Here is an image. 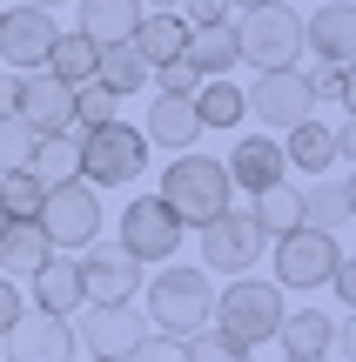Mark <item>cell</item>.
Returning <instances> with one entry per match:
<instances>
[{"label":"cell","instance_id":"obj_14","mask_svg":"<svg viewBox=\"0 0 356 362\" xmlns=\"http://www.w3.org/2000/svg\"><path fill=\"white\" fill-rule=\"evenodd\" d=\"M67 329H74V349L121 362L134 342L148 336V315H134L128 302H121V309H81V322H67Z\"/></svg>","mask_w":356,"mask_h":362},{"label":"cell","instance_id":"obj_11","mask_svg":"<svg viewBox=\"0 0 356 362\" xmlns=\"http://www.w3.org/2000/svg\"><path fill=\"white\" fill-rule=\"evenodd\" d=\"M13 121H21L34 141H54V134L74 128V88L40 67V74H13Z\"/></svg>","mask_w":356,"mask_h":362},{"label":"cell","instance_id":"obj_33","mask_svg":"<svg viewBox=\"0 0 356 362\" xmlns=\"http://www.w3.org/2000/svg\"><path fill=\"white\" fill-rule=\"evenodd\" d=\"M34 148H40V141H34L13 115L0 121V175H7V168H27V161H34Z\"/></svg>","mask_w":356,"mask_h":362},{"label":"cell","instance_id":"obj_13","mask_svg":"<svg viewBox=\"0 0 356 362\" xmlns=\"http://www.w3.org/2000/svg\"><path fill=\"white\" fill-rule=\"evenodd\" d=\"M81 296H88V309H121V302L142 296L148 269H134L121 248H81Z\"/></svg>","mask_w":356,"mask_h":362},{"label":"cell","instance_id":"obj_38","mask_svg":"<svg viewBox=\"0 0 356 362\" xmlns=\"http://www.w3.org/2000/svg\"><path fill=\"white\" fill-rule=\"evenodd\" d=\"M121 362H188V356H182V342H168V336H155V329H148V336L134 342Z\"/></svg>","mask_w":356,"mask_h":362},{"label":"cell","instance_id":"obj_19","mask_svg":"<svg viewBox=\"0 0 356 362\" xmlns=\"http://www.w3.org/2000/svg\"><path fill=\"white\" fill-rule=\"evenodd\" d=\"M142 141L168 148V155H188V148L202 141L195 101H188V94H155V101H148V121H142Z\"/></svg>","mask_w":356,"mask_h":362},{"label":"cell","instance_id":"obj_10","mask_svg":"<svg viewBox=\"0 0 356 362\" xmlns=\"http://www.w3.org/2000/svg\"><path fill=\"white\" fill-rule=\"evenodd\" d=\"M54 40H61V21H54L47 7H0V67H13V74H40L54 54Z\"/></svg>","mask_w":356,"mask_h":362},{"label":"cell","instance_id":"obj_7","mask_svg":"<svg viewBox=\"0 0 356 362\" xmlns=\"http://www.w3.org/2000/svg\"><path fill=\"white\" fill-rule=\"evenodd\" d=\"M142 168H148V141H142V128H128V121H108V128L81 134V181H88L94 194H101V188H128Z\"/></svg>","mask_w":356,"mask_h":362},{"label":"cell","instance_id":"obj_20","mask_svg":"<svg viewBox=\"0 0 356 362\" xmlns=\"http://www.w3.org/2000/svg\"><path fill=\"white\" fill-rule=\"evenodd\" d=\"M222 175H229V188H249V194H269V188H276V181H282V148L269 141V134H242V141L229 148Z\"/></svg>","mask_w":356,"mask_h":362},{"label":"cell","instance_id":"obj_42","mask_svg":"<svg viewBox=\"0 0 356 362\" xmlns=\"http://www.w3.org/2000/svg\"><path fill=\"white\" fill-rule=\"evenodd\" d=\"M229 7H242V13H249V7H269V0H229Z\"/></svg>","mask_w":356,"mask_h":362},{"label":"cell","instance_id":"obj_12","mask_svg":"<svg viewBox=\"0 0 356 362\" xmlns=\"http://www.w3.org/2000/svg\"><path fill=\"white\" fill-rule=\"evenodd\" d=\"M336 255H343V242H330V235H316V228L276 235V288H323L330 269H336Z\"/></svg>","mask_w":356,"mask_h":362},{"label":"cell","instance_id":"obj_16","mask_svg":"<svg viewBox=\"0 0 356 362\" xmlns=\"http://www.w3.org/2000/svg\"><path fill=\"white\" fill-rule=\"evenodd\" d=\"M7 362H74V329L61 322V315H40V309H27L21 322L7 329Z\"/></svg>","mask_w":356,"mask_h":362},{"label":"cell","instance_id":"obj_29","mask_svg":"<svg viewBox=\"0 0 356 362\" xmlns=\"http://www.w3.org/2000/svg\"><path fill=\"white\" fill-rule=\"evenodd\" d=\"M188 101H195L202 134H209V128H236V121H242V88H236V81H202Z\"/></svg>","mask_w":356,"mask_h":362},{"label":"cell","instance_id":"obj_41","mask_svg":"<svg viewBox=\"0 0 356 362\" xmlns=\"http://www.w3.org/2000/svg\"><path fill=\"white\" fill-rule=\"evenodd\" d=\"M182 0H142V13H175Z\"/></svg>","mask_w":356,"mask_h":362},{"label":"cell","instance_id":"obj_45","mask_svg":"<svg viewBox=\"0 0 356 362\" xmlns=\"http://www.w3.org/2000/svg\"><path fill=\"white\" fill-rule=\"evenodd\" d=\"M88 362H108V356H88Z\"/></svg>","mask_w":356,"mask_h":362},{"label":"cell","instance_id":"obj_24","mask_svg":"<svg viewBox=\"0 0 356 362\" xmlns=\"http://www.w3.org/2000/svg\"><path fill=\"white\" fill-rule=\"evenodd\" d=\"M134 54H142L148 67H161V61H182L188 54V27L175 21V13H142V27H134V40H128Z\"/></svg>","mask_w":356,"mask_h":362},{"label":"cell","instance_id":"obj_36","mask_svg":"<svg viewBox=\"0 0 356 362\" xmlns=\"http://www.w3.org/2000/svg\"><path fill=\"white\" fill-rule=\"evenodd\" d=\"M309 94H316V101H330L336 115H350V67H323V74L309 81Z\"/></svg>","mask_w":356,"mask_h":362},{"label":"cell","instance_id":"obj_43","mask_svg":"<svg viewBox=\"0 0 356 362\" xmlns=\"http://www.w3.org/2000/svg\"><path fill=\"white\" fill-rule=\"evenodd\" d=\"M27 7H47V13H54V7H61V0H27Z\"/></svg>","mask_w":356,"mask_h":362},{"label":"cell","instance_id":"obj_47","mask_svg":"<svg viewBox=\"0 0 356 362\" xmlns=\"http://www.w3.org/2000/svg\"><path fill=\"white\" fill-rule=\"evenodd\" d=\"M0 74H7V67H0Z\"/></svg>","mask_w":356,"mask_h":362},{"label":"cell","instance_id":"obj_27","mask_svg":"<svg viewBox=\"0 0 356 362\" xmlns=\"http://www.w3.org/2000/svg\"><path fill=\"white\" fill-rule=\"evenodd\" d=\"M47 235H40V221H7V235H0V262H7V282L13 275H34L40 262H47Z\"/></svg>","mask_w":356,"mask_h":362},{"label":"cell","instance_id":"obj_15","mask_svg":"<svg viewBox=\"0 0 356 362\" xmlns=\"http://www.w3.org/2000/svg\"><path fill=\"white\" fill-rule=\"evenodd\" d=\"M303 47L323 67H350V54H356V0H316V13H303Z\"/></svg>","mask_w":356,"mask_h":362},{"label":"cell","instance_id":"obj_17","mask_svg":"<svg viewBox=\"0 0 356 362\" xmlns=\"http://www.w3.org/2000/svg\"><path fill=\"white\" fill-rule=\"evenodd\" d=\"M350 221H356V181H350V168L316 175V188L303 194V228H316V235H330V242H343Z\"/></svg>","mask_w":356,"mask_h":362},{"label":"cell","instance_id":"obj_5","mask_svg":"<svg viewBox=\"0 0 356 362\" xmlns=\"http://www.w3.org/2000/svg\"><path fill=\"white\" fill-rule=\"evenodd\" d=\"M202 235V269L209 275H249L255 262L269 255V235H263V221H255V208H222V215L209 221V228H195Z\"/></svg>","mask_w":356,"mask_h":362},{"label":"cell","instance_id":"obj_4","mask_svg":"<svg viewBox=\"0 0 356 362\" xmlns=\"http://www.w3.org/2000/svg\"><path fill=\"white\" fill-rule=\"evenodd\" d=\"M229 27H236V54H242V61H255L263 74L296 67V54H303V13H296L289 0L249 7V13H236Z\"/></svg>","mask_w":356,"mask_h":362},{"label":"cell","instance_id":"obj_28","mask_svg":"<svg viewBox=\"0 0 356 362\" xmlns=\"http://www.w3.org/2000/svg\"><path fill=\"white\" fill-rule=\"evenodd\" d=\"M27 175H34L40 188L81 181V141H74V134H54V141H40V148H34V161H27Z\"/></svg>","mask_w":356,"mask_h":362},{"label":"cell","instance_id":"obj_6","mask_svg":"<svg viewBox=\"0 0 356 362\" xmlns=\"http://www.w3.org/2000/svg\"><path fill=\"white\" fill-rule=\"evenodd\" d=\"M34 221H40L54 255H81V248H94V235H101V194H94L88 181H61V188H47V202H40Z\"/></svg>","mask_w":356,"mask_h":362},{"label":"cell","instance_id":"obj_46","mask_svg":"<svg viewBox=\"0 0 356 362\" xmlns=\"http://www.w3.org/2000/svg\"><path fill=\"white\" fill-rule=\"evenodd\" d=\"M316 362H330V356H316Z\"/></svg>","mask_w":356,"mask_h":362},{"label":"cell","instance_id":"obj_30","mask_svg":"<svg viewBox=\"0 0 356 362\" xmlns=\"http://www.w3.org/2000/svg\"><path fill=\"white\" fill-rule=\"evenodd\" d=\"M94 54H101V47H88L81 34H61L54 54H47V74L61 81V88H88V81H94Z\"/></svg>","mask_w":356,"mask_h":362},{"label":"cell","instance_id":"obj_39","mask_svg":"<svg viewBox=\"0 0 356 362\" xmlns=\"http://www.w3.org/2000/svg\"><path fill=\"white\" fill-rule=\"evenodd\" d=\"M27 315V296H21V282H7V275H0V336H7L13 322H21Z\"/></svg>","mask_w":356,"mask_h":362},{"label":"cell","instance_id":"obj_3","mask_svg":"<svg viewBox=\"0 0 356 362\" xmlns=\"http://www.w3.org/2000/svg\"><path fill=\"white\" fill-rule=\"evenodd\" d=\"M276 322H282V288L263 282V275H236V282L215 296V336L236 342L242 356L276 342Z\"/></svg>","mask_w":356,"mask_h":362},{"label":"cell","instance_id":"obj_44","mask_svg":"<svg viewBox=\"0 0 356 362\" xmlns=\"http://www.w3.org/2000/svg\"><path fill=\"white\" fill-rule=\"evenodd\" d=\"M0 235H7V215H0Z\"/></svg>","mask_w":356,"mask_h":362},{"label":"cell","instance_id":"obj_31","mask_svg":"<svg viewBox=\"0 0 356 362\" xmlns=\"http://www.w3.org/2000/svg\"><path fill=\"white\" fill-rule=\"evenodd\" d=\"M255 221H263V235H289V228H303V194H296L289 181H276L269 194H255Z\"/></svg>","mask_w":356,"mask_h":362},{"label":"cell","instance_id":"obj_21","mask_svg":"<svg viewBox=\"0 0 356 362\" xmlns=\"http://www.w3.org/2000/svg\"><path fill=\"white\" fill-rule=\"evenodd\" d=\"M34 309H40V315H61V322L88 309V296H81V269H74L67 255H47V262L34 269Z\"/></svg>","mask_w":356,"mask_h":362},{"label":"cell","instance_id":"obj_26","mask_svg":"<svg viewBox=\"0 0 356 362\" xmlns=\"http://www.w3.org/2000/svg\"><path fill=\"white\" fill-rule=\"evenodd\" d=\"M94 81H101L115 101H128V94L148 88V61L134 47H101V54H94Z\"/></svg>","mask_w":356,"mask_h":362},{"label":"cell","instance_id":"obj_32","mask_svg":"<svg viewBox=\"0 0 356 362\" xmlns=\"http://www.w3.org/2000/svg\"><path fill=\"white\" fill-rule=\"evenodd\" d=\"M40 202H47V188H40L27 168H7V175H0V215H7V221H34Z\"/></svg>","mask_w":356,"mask_h":362},{"label":"cell","instance_id":"obj_37","mask_svg":"<svg viewBox=\"0 0 356 362\" xmlns=\"http://www.w3.org/2000/svg\"><path fill=\"white\" fill-rule=\"evenodd\" d=\"M175 21H182L188 34H195V27H222V21H229V0H182Z\"/></svg>","mask_w":356,"mask_h":362},{"label":"cell","instance_id":"obj_34","mask_svg":"<svg viewBox=\"0 0 356 362\" xmlns=\"http://www.w3.org/2000/svg\"><path fill=\"white\" fill-rule=\"evenodd\" d=\"M148 81H155V94H195L202 88V74L188 61H161V67H148Z\"/></svg>","mask_w":356,"mask_h":362},{"label":"cell","instance_id":"obj_35","mask_svg":"<svg viewBox=\"0 0 356 362\" xmlns=\"http://www.w3.org/2000/svg\"><path fill=\"white\" fill-rule=\"evenodd\" d=\"M182 356H188V362H249L236 342H222V336H215V329H202L195 342H182Z\"/></svg>","mask_w":356,"mask_h":362},{"label":"cell","instance_id":"obj_22","mask_svg":"<svg viewBox=\"0 0 356 362\" xmlns=\"http://www.w3.org/2000/svg\"><path fill=\"white\" fill-rule=\"evenodd\" d=\"M330 329H336V315H323V309H282L276 342L289 362H316V356H330Z\"/></svg>","mask_w":356,"mask_h":362},{"label":"cell","instance_id":"obj_18","mask_svg":"<svg viewBox=\"0 0 356 362\" xmlns=\"http://www.w3.org/2000/svg\"><path fill=\"white\" fill-rule=\"evenodd\" d=\"M142 27V0H74V34L88 47H128Z\"/></svg>","mask_w":356,"mask_h":362},{"label":"cell","instance_id":"obj_8","mask_svg":"<svg viewBox=\"0 0 356 362\" xmlns=\"http://www.w3.org/2000/svg\"><path fill=\"white\" fill-rule=\"evenodd\" d=\"M242 115H255L269 128V141L303 121H316V94H309L303 67H276V74H255V88H242Z\"/></svg>","mask_w":356,"mask_h":362},{"label":"cell","instance_id":"obj_2","mask_svg":"<svg viewBox=\"0 0 356 362\" xmlns=\"http://www.w3.org/2000/svg\"><path fill=\"white\" fill-rule=\"evenodd\" d=\"M155 202L168 208L182 228H209L222 208H236V188H229V175H222V161H215V155H195V148H188V155L168 161Z\"/></svg>","mask_w":356,"mask_h":362},{"label":"cell","instance_id":"obj_25","mask_svg":"<svg viewBox=\"0 0 356 362\" xmlns=\"http://www.w3.org/2000/svg\"><path fill=\"white\" fill-rule=\"evenodd\" d=\"M276 148H282V168H303V175H330L336 168V148H330V128H323V121L289 128Z\"/></svg>","mask_w":356,"mask_h":362},{"label":"cell","instance_id":"obj_1","mask_svg":"<svg viewBox=\"0 0 356 362\" xmlns=\"http://www.w3.org/2000/svg\"><path fill=\"white\" fill-rule=\"evenodd\" d=\"M142 296H148V329L155 336H168V342H195L202 329H215V275L209 269H161L155 282H142Z\"/></svg>","mask_w":356,"mask_h":362},{"label":"cell","instance_id":"obj_40","mask_svg":"<svg viewBox=\"0 0 356 362\" xmlns=\"http://www.w3.org/2000/svg\"><path fill=\"white\" fill-rule=\"evenodd\" d=\"M330 288H336V302H343V315H350V302H356V269H350V248L336 255V269H330Z\"/></svg>","mask_w":356,"mask_h":362},{"label":"cell","instance_id":"obj_23","mask_svg":"<svg viewBox=\"0 0 356 362\" xmlns=\"http://www.w3.org/2000/svg\"><path fill=\"white\" fill-rule=\"evenodd\" d=\"M182 61L188 67H195V74L202 81H229V67H236L242 61V54H236V27H195V34H188V54H182Z\"/></svg>","mask_w":356,"mask_h":362},{"label":"cell","instance_id":"obj_9","mask_svg":"<svg viewBox=\"0 0 356 362\" xmlns=\"http://www.w3.org/2000/svg\"><path fill=\"white\" fill-rule=\"evenodd\" d=\"M182 235H188V228L155 202V194H134V202L121 208V221H115V248L134 262V269H148V262H161V269H168L175 248H182Z\"/></svg>","mask_w":356,"mask_h":362}]
</instances>
